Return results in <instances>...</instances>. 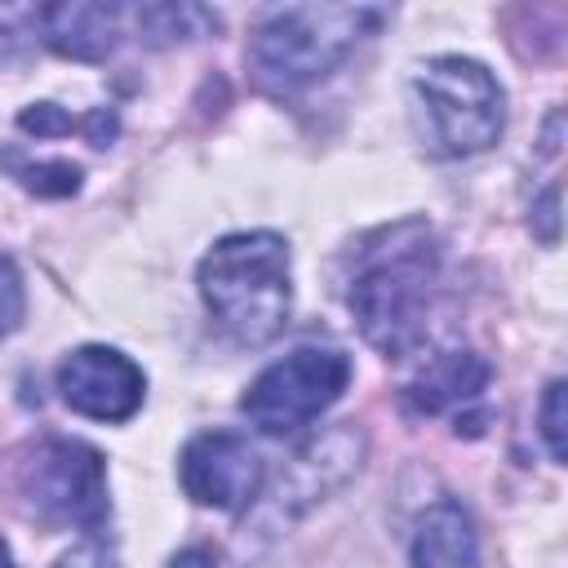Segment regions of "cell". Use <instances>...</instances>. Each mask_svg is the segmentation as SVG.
<instances>
[{
    "mask_svg": "<svg viewBox=\"0 0 568 568\" xmlns=\"http://www.w3.org/2000/svg\"><path fill=\"white\" fill-rule=\"evenodd\" d=\"M439 280V248L430 226L404 222L382 235V248H364L351 280V315L368 346L382 355H408L426 333L430 293Z\"/></svg>",
    "mask_w": 568,
    "mask_h": 568,
    "instance_id": "1",
    "label": "cell"
},
{
    "mask_svg": "<svg viewBox=\"0 0 568 568\" xmlns=\"http://www.w3.org/2000/svg\"><path fill=\"white\" fill-rule=\"evenodd\" d=\"M200 297L240 346H262L280 337L293 306L284 235L240 231L217 240L200 262Z\"/></svg>",
    "mask_w": 568,
    "mask_h": 568,
    "instance_id": "2",
    "label": "cell"
},
{
    "mask_svg": "<svg viewBox=\"0 0 568 568\" xmlns=\"http://www.w3.org/2000/svg\"><path fill=\"white\" fill-rule=\"evenodd\" d=\"M382 22L368 4H284L271 9L248 40V67L266 93H297L324 80Z\"/></svg>",
    "mask_w": 568,
    "mask_h": 568,
    "instance_id": "3",
    "label": "cell"
},
{
    "mask_svg": "<svg viewBox=\"0 0 568 568\" xmlns=\"http://www.w3.org/2000/svg\"><path fill=\"white\" fill-rule=\"evenodd\" d=\"M413 98L422 111L426 142L439 155H479L506 129V93L497 75L475 58H430L413 75Z\"/></svg>",
    "mask_w": 568,
    "mask_h": 568,
    "instance_id": "4",
    "label": "cell"
},
{
    "mask_svg": "<svg viewBox=\"0 0 568 568\" xmlns=\"http://www.w3.org/2000/svg\"><path fill=\"white\" fill-rule=\"evenodd\" d=\"M13 497L40 524L98 532L111 510L106 462L80 439H36L13 457Z\"/></svg>",
    "mask_w": 568,
    "mask_h": 568,
    "instance_id": "5",
    "label": "cell"
},
{
    "mask_svg": "<svg viewBox=\"0 0 568 568\" xmlns=\"http://www.w3.org/2000/svg\"><path fill=\"white\" fill-rule=\"evenodd\" d=\"M351 382V359L333 346H297L266 364L240 395V413L262 435H293L328 413Z\"/></svg>",
    "mask_w": 568,
    "mask_h": 568,
    "instance_id": "6",
    "label": "cell"
},
{
    "mask_svg": "<svg viewBox=\"0 0 568 568\" xmlns=\"http://www.w3.org/2000/svg\"><path fill=\"white\" fill-rule=\"evenodd\" d=\"M182 488L195 506L213 510H244L266 479L257 448L235 430H204L182 448Z\"/></svg>",
    "mask_w": 568,
    "mask_h": 568,
    "instance_id": "7",
    "label": "cell"
},
{
    "mask_svg": "<svg viewBox=\"0 0 568 568\" xmlns=\"http://www.w3.org/2000/svg\"><path fill=\"white\" fill-rule=\"evenodd\" d=\"M58 395L93 422H129L142 408L146 377L115 346H80L58 364Z\"/></svg>",
    "mask_w": 568,
    "mask_h": 568,
    "instance_id": "8",
    "label": "cell"
},
{
    "mask_svg": "<svg viewBox=\"0 0 568 568\" xmlns=\"http://www.w3.org/2000/svg\"><path fill=\"white\" fill-rule=\"evenodd\" d=\"M364 448H368V439H364V430L355 422H342V426L324 430L320 439H311L293 457V466L284 470V479H280V506L306 510V506L324 501L328 493H337L359 470Z\"/></svg>",
    "mask_w": 568,
    "mask_h": 568,
    "instance_id": "9",
    "label": "cell"
},
{
    "mask_svg": "<svg viewBox=\"0 0 568 568\" xmlns=\"http://www.w3.org/2000/svg\"><path fill=\"white\" fill-rule=\"evenodd\" d=\"M36 27L53 53L75 62H102L120 40V9L98 0H62L36 9Z\"/></svg>",
    "mask_w": 568,
    "mask_h": 568,
    "instance_id": "10",
    "label": "cell"
},
{
    "mask_svg": "<svg viewBox=\"0 0 568 568\" xmlns=\"http://www.w3.org/2000/svg\"><path fill=\"white\" fill-rule=\"evenodd\" d=\"M408 564L413 568H484L479 532H475V524H470L462 501L444 497V501H430L417 515Z\"/></svg>",
    "mask_w": 568,
    "mask_h": 568,
    "instance_id": "11",
    "label": "cell"
},
{
    "mask_svg": "<svg viewBox=\"0 0 568 568\" xmlns=\"http://www.w3.org/2000/svg\"><path fill=\"white\" fill-rule=\"evenodd\" d=\"M484 386H488V364L475 351H448V355H435L404 386V408L430 417V413H444V408L479 399Z\"/></svg>",
    "mask_w": 568,
    "mask_h": 568,
    "instance_id": "12",
    "label": "cell"
},
{
    "mask_svg": "<svg viewBox=\"0 0 568 568\" xmlns=\"http://www.w3.org/2000/svg\"><path fill=\"white\" fill-rule=\"evenodd\" d=\"M133 18H138V36H146L151 44L191 40V36H204L209 27H217V18L200 4H142Z\"/></svg>",
    "mask_w": 568,
    "mask_h": 568,
    "instance_id": "13",
    "label": "cell"
},
{
    "mask_svg": "<svg viewBox=\"0 0 568 568\" xmlns=\"http://www.w3.org/2000/svg\"><path fill=\"white\" fill-rule=\"evenodd\" d=\"M4 164H9V173L27 186V191H36V195H75L80 191V169L71 164V160H22L18 151H4L0 155Z\"/></svg>",
    "mask_w": 568,
    "mask_h": 568,
    "instance_id": "14",
    "label": "cell"
},
{
    "mask_svg": "<svg viewBox=\"0 0 568 568\" xmlns=\"http://www.w3.org/2000/svg\"><path fill=\"white\" fill-rule=\"evenodd\" d=\"M18 129L36 138H62V133H84V115H67L58 102H31L18 111Z\"/></svg>",
    "mask_w": 568,
    "mask_h": 568,
    "instance_id": "15",
    "label": "cell"
},
{
    "mask_svg": "<svg viewBox=\"0 0 568 568\" xmlns=\"http://www.w3.org/2000/svg\"><path fill=\"white\" fill-rule=\"evenodd\" d=\"M541 439L555 462L568 457V435H564V382H550L541 395Z\"/></svg>",
    "mask_w": 568,
    "mask_h": 568,
    "instance_id": "16",
    "label": "cell"
},
{
    "mask_svg": "<svg viewBox=\"0 0 568 568\" xmlns=\"http://www.w3.org/2000/svg\"><path fill=\"white\" fill-rule=\"evenodd\" d=\"M22 320V280L9 257H0V337H9Z\"/></svg>",
    "mask_w": 568,
    "mask_h": 568,
    "instance_id": "17",
    "label": "cell"
},
{
    "mask_svg": "<svg viewBox=\"0 0 568 568\" xmlns=\"http://www.w3.org/2000/svg\"><path fill=\"white\" fill-rule=\"evenodd\" d=\"M53 568H120V564H115V550H111L102 537L89 532V537H84L80 546H71Z\"/></svg>",
    "mask_w": 568,
    "mask_h": 568,
    "instance_id": "18",
    "label": "cell"
},
{
    "mask_svg": "<svg viewBox=\"0 0 568 568\" xmlns=\"http://www.w3.org/2000/svg\"><path fill=\"white\" fill-rule=\"evenodd\" d=\"M532 226H537V235H541L546 244L559 240V191H555V186L532 204Z\"/></svg>",
    "mask_w": 568,
    "mask_h": 568,
    "instance_id": "19",
    "label": "cell"
},
{
    "mask_svg": "<svg viewBox=\"0 0 568 568\" xmlns=\"http://www.w3.org/2000/svg\"><path fill=\"white\" fill-rule=\"evenodd\" d=\"M169 568H217V555L204 550V546H186V550H178L169 559Z\"/></svg>",
    "mask_w": 568,
    "mask_h": 568,
    "instance_id": "20",
    "label": "cell"
},
{
    "mask_svg": "<svg viewBox=\"0 0 568 568\" xmlns=\"http://www.w3.org/2000/svg\"><path fill=\"white\" fill-rule=\"evenodd\" d=\"M0 568H18L13 555H9V546H4V537H0Z\"/></svg>",
    "mask_w": 568,
    "mask_h": 568,
    "instance_id": "21",
    "label": "cell"
}]
</instances>
